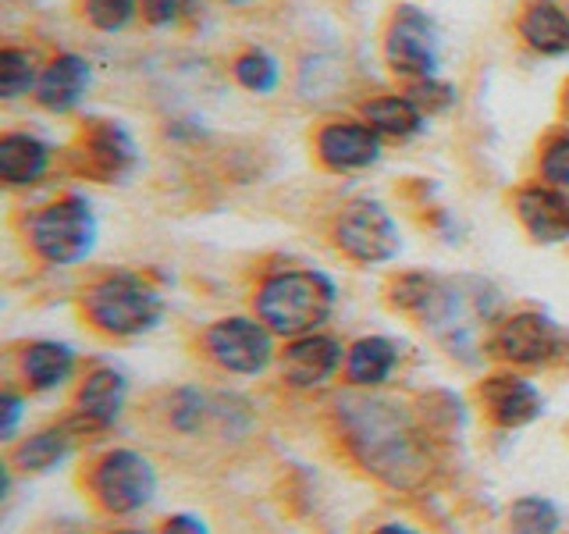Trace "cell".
Listing matches in <instances>:
<instances>
[{
	"instance_id": "obj_1",
	"label": "cell",
	"mask_w": 569,
	"mask_h": 534,
	"mask_svg": "<svg viewBox=\"0 0 569 534\" xmlns=\"http://www.w3.org/2000/svg\"><path fill=\"white\" fill-rule=\"evenodd\" d=\"M338 432L349 456L396 492H417L435 467L431 442L409 409L381 392L349 388L335 399Z\"/></svg>"
},
{
	"instance_id": "obj_2",
	"label": "cell",
	"mask_w": 569,
	"mask_h": 534,
	"mask_svg": "<svg viewBox=\"0 0 569 534\" xmlns=\"http://www.w3.org/2000/svg\"><path fill=\"white\" fill-rule=\"evenodd\" d=\"M338 307V285L320 267H281L267 271L253 289V314L278 338L325 332Z\"/></svg>"
},
{
	"instance_id": "obj_3",
	"label": "cell",
	"mask_w": 569,
	"mask_h": 534,
	"mask_svg": "<svg viewBox=\"0 0 569 534\" xmlns=\"http://www.w3.org/2000/svg\"><path fill=\"white\" fill-rule=\"evenodd\" d=\"M86 325L107 338H142L164 325L168 299L139 271H107L79 293Z\"/></svg>"
},
{
	"instance_id": "obj_4",
	"label": "cell",
	"mask_w": 569,
	"mask_h": 534,
	"mask_svg": "<svg viewBox=\"0 0 569 534\" xmlns=\"http://www.w3.org/2000/svg\"><path fill=\"white\" fill-rule=\"evenodd\" d=\"M97 239H100L97 210L82 192H64L58 200L43 204L26 225L29 249L50 267L82 264L97 249Z\"/></svg>"
},
{
	"instance_id": "obj_5",
	"label": "cell",
	"mask_w": 569,
	"mask_h": 534,
	"mask_svg": "<svg viewBox=\"0 0 569 534\" xmlns=\"http://www.w3.org/2000/svg\"><path fill=\"white\" fill-rule=\"evenodd\" d=\"M86 488L103 513L136 516L157 498L160 474H157V463L142 449L114 445V449H103L89 463Z\"/></svg>"
},
{
	"instance_id": "obj_6",
	"label": "cell",
	"mask_w": 569,
	"mask_h": 534,
	"mask_svg": "<svg viewBox=\"0 0 569 534\" xmlns=\"http://www.w3.org/2000/svg\"><path fill=\"white\" fill-rule=\"evenodd\" d=\"M203 356L236 378H260L278 364V335L257 314H228L203 328Z\"/></svg>"
},
{
	"instance_id": "obj_7",
	"label": "cell",
	"mask_w": 569,
	"mask_h": 534,
	"mask_svg": "<svg viewBox=\"0 0 569 534\" xmlns=\"http://www.w3.org/2000/svg\"><path fill=\"white\" fill-rule=\"evenodd\" d=\"M331 243L338 246V254L352 264L378 267L391 264L402 249V228L391 218V210L381 200H349L331 221Z\"/></svg>"
},
{
	"instance_id": "obj_8",
	"label": "cell",
	"mask_w": 569,
	"mask_h": 534,
	"mask_svg": "<svg viewBox=\"0 0 569 534\" xmlns=\"http://www.w3.org/2000/svg\"><path fill=\"white\" fill-rule=\"evenodd\" d=\"M385 61L396 76L435 79L441 68V29L427 11L402 4L385 29Z\"/></svg>"
},
{
	"instance_id": "obj_9",
	"label": "cell",
	"mask_w": 569,
	"mask_h": 534,
	"mask_svg": "<svg viewBox=\"0 0 569 534\" xmlns=\"http://www.w3.org/2000/svg\"><path fill=\"white\" fill-rule=\"evenodd\" d=\"M488 349L506 367H545L562 353V332L541 310H516L498 317L488 335Z\"/></svg>"
},
{
	"instance_id": "obj_10",
	"label": "cell",
	"mask_w": 569,
	"mask_h": 534,
	"mask_svg": "<svg viewBox=\"0 0 569 534\" xmlns=\"http://www.w3.org/2000/svg\"><path fill=\"white\" fill-rule=\"evenodd\" d=\"M342 364H346V346L331 332L284 338V349L278 353L281 382L296 392H317L331 385L342 374Z\"/></svg>"
},
{
	"instance_id": "obj_11",
	"label": "cell",
	"mask_w": 569,
	"mask_h": 534,
	"mask_svg": "<svg viewBox=\"0 0 569 534\" xmlns=\"http://www.w3.org/2000/svg\"><path fill=\"white\" fill-rule=\"evenodd\" d=\"M129 396H132L129 374L114 364H97L93 370H86V378L76 388V414L68 417V424L76 427L79 438L107 432V427H114L121 421Z\"/></svg>"
},
{
	"instance_id": "obj_12",
	"label": "cell",
	"mask_w": 569,
	"mask_h": 534,
	"mask_svg": "<svg viewBox=\"0 0 569 534\" xmlns=\"http://www.w3.org/2000/svg\"><path fill=\"white\" fill-rule=\"evenodd\" d=\"M313 150L320 165L338 175L367 171L385 157V136L367 118H335L317 129Z\"/></svg>"
},
{
	"instance_id": "obj_13",
	"label": "cell",
	"mask_w": 569,
	"mask_h": 534,
	"mask_svg": "<svg viewBox=\"0 0 569 534\" xmlns=\"http://www.w3.org/2000/svg\"><path fill=\"white\" fill-rule=\"evenodd\" d=\"M480 409L488 414L491 424L506 427V432H520L545 414V392L538 382H530L520 370H498L488 374L477 388Z\"/></svg>"
},
{
	"instance_id": "obj_14",
	"label": "cell",
	"mask_w": 569,
	"mask_h": 534,
	"mask_svg": "<svg viewBox=\"0 0 569 534\" xmlns=\"http://www.w3.org/2000/svg\"><path fill=\"white\" fill-rule=\"evenodd\" d=\"M512 210L533 243L541 246L569 243V192L545 182H530L512 196Z\"/></svg>"
},
{
	"instance_id": "obj_15",
	"label": "cell",
	"mask_w": 569,
	"mask_h": 534,
	"mask_svg": "<svg viewBox=\"0 0 569 534\" xmlns=\"http://www.w3.org/2000/svg\"><path fill=\"white\" fill-rule=\"evenodd\" d=\"M18 374L29 392H61L79 374V353L64 338H32L18 353Z\"/></svg>"
},
{
	"instance_id": "obj_16",
	"label": "cell",
	"mask_w": 569,
	"mask_h": 534,
	"mask_svg": "<svg viewBox=\"0 0 569 534\" xmlns=\"http://www.w3.org/2000/svg\"><path fill=\"white\" fill-rule=\"evenodd\" d=\"M79 449V432L64 424H47L40 432H32L26 438L11 442V453H8V467L26 474V477H43L61 471L64 463L76 456Z\"/></svg>"
},
{
	"instance_id": "obj_17",
	"label": "cell",
	"mask_w": 569,
	"mask_h": 534,
	"mask_svg": "<svg viewBox=\"0 0 569 534\" xmlns=\"http://www.w3.org/2000/svg\"><path fill=\"white\" fill-rule=\"evenodd\" d=\"M139 160V147L132 132L121 121H97L86 132V150H82V168L97 182H118Z\"/></svg>"
},
{
	"instance_id": "obj_18",
	"label": "cell",
	"mask_w": 569,
	"mask_h": 534,
	"mask_svg": "<svg viewBox=\"0 0 569 534\" xmlns=\"http://www.w3.org/2000/svg\"><path fill=\"white\" fill-rule=\"evenodd\" d=\"M93 86V65L82 53H58L43 65L40 82H36V103L50 115H68L82 103V97Z\"/></svg>"
},
{
	"instance_id": "obj_19",
	"label": "cell",
	"mask_w": 569,
	"mask_h": 534,
	"mask_svg": "<svg viewBox=\"0 0 569 534\" xmlns=\"http://www.w3.org/2000/svg\"><path fill=\"white\" fill-rule=\"evenodd\" d=\"M402 364V349L396 338L388 335H360L346 346V364H342V378L349 388H363V392H378L385 388Z\"/></svg>"
},
{
	"instance_id": "obj_20",
	"label": "cell",
	"mask_w": 569,
	"mask_h": 534,
	"mask_svg": "<svg viewBox=\"0 0 569 534\" xmlns=\"http://www.w3.org/2000/svg\"><path fill=\"white\" fill-rule=\"evenodd\" d=\"M53 150L36 132H4L0 139V178L11 189H29L50 171Z\"/></svg>"
},
{
	"instance_id": "obj_21",
	"label": "cell",
	"mask_w": 569,
	"mask_h": 534,
	"mask_svg": "<svg viewBox=\"0 0 569 534\" xmlns=\"http://www.w3.org/2000/svg\"><path fill=\"white\" fill-rule=\"evenodd\" d=\"M520 40L541 58H569V11L559 0H530L520 14Z\"/></svg>"
},
{
	"instance_id": "obj_22",
	"label": "cell",
	"mask_w": 569,
	"mask_h": 534,
	"mask_svg": "<svg viewBox=\"0 0 569 534\" xmlns=\"http://www.w3.org/2000/svg\"><path fill=\"white\" fill-rule=\"evenodd\" d=\"M363 118L385 139H413L427 129V115L409 93H381L363 103Z\"/></svg>"
},
{
	"instance_id": "obj_23",
	"label": "cell",
	"mask_w": 569,
	"mask_h": 534,
	"mask_svg": "<svg viewBox=\"0 0 569 534\" xmlns=\"http://www.w3.org/2000/svg\"><path fill=\"white\" fill-rule=\"evenodd\" d=\"M506 521H509V534H562L566 516L556 498L530 492L509 506Z\"/></svg>"
},
{
	"instance_id": "obj_24",
	"label": "cell",
	"mask_w": 569,
	"mask_h": 534,
	"mask_svg": "<svg viewBox=\"0 0 569 534\" xmlns=\"http://www.w3.org/2000/svg\"><path fill=\"white\" fill-rule=\"evenodd\" d=\"M231 76H236V82L246 89V93L267 97V93H274V89L281 86V61L274 58L271 50L249 47V50L239 53L236 61H231Z\"/></svg>"
},
{
	"instance_id": "obj_25",
	"label": "cell",
	"mask_w": 569,
	"mask_h": 534,
	"mask_svg": "<svg viewBox=\"0 0 569 534\" xmlns=\"http://www.w3.org/2000/svg\"><path fill=\"white\" fill-rule=\"evenodd\" d=\"M40 61H36L32 50L22 47H4L0 50V97L18 100L26 93H36V82H40Z\"/></svg>"
},
{
	"instance_id": "obj_26",
	"label": "cell",
	"mask_w": 569,
	"mask_h": 534,
	"mask_svg": "<svg viewBox=\"0 0 569 534\" xmlns=\"http://www.w3.org/2000/svg\"><path fill=\"white\" fill-rule=\"evenodd\" d=\"M213 417V406L196 385H182L168 396V424L178 435H196L203 432V424Z\"/></svg>"
},
{
	"instance_id": "obj_27",
	"label": "cell",
	"mask_w": 569,
	"mask_h": 534,
	"mask_svg": "<svg viewBox=\"0 0 569 534\" xmlns=\"http://www.w3.org/2000/svg\"><path fill=\"white\" fill-rule=\"evenodd\" d=\"M142 11V0H82L86 22L100 32H121L129 29Z\"/></svg>"
},
{
	"instance_id": "obj_28",
	"label": "cell",
	"mask_w": 569,
	"mask_h": 534,
	"mask_svg": "<svg viewBox=\"0 0 569 534\" xmlns=\"http://www.w3.org/2000/svg\"><path fill=\"white\" fill-rule=\"evenodd\" d=\"M538 171H541L545 186H556V189L569 192V132H559L545 142L541 157H538Z\"/></svg>"
},
{
	"instance_id": "obj_29",
	"label": "cell",
	"mask_w": 569,
	"mask_h": 534,
	"mask_svg": "<svg viewBox=\"0 0 569 534\" xmlns=\"http://www.w3.org/2000/svg\"><path fill=\"white\" fill-rule=\"evenodd\" d=\"M409 97H413V100L420 103V111H423L427 118H431V115L449 111V107L456 103V89L435 76V79H420V82H413V89H409Z\"/></svg>"
},
{
	"instance_id": "obj_30",
	"label": "cell",
	"mask_w": 569,
	"mask_h": 534,
	"mask_svg": "<svg viewBox=\"0 0 569 534\" xmlns=\"http://www.w3.org/2000/svg\"><path fill=\"white\" fill-rule=\"evenodd\" d=\"M26 417V396L18 388H4V396H0V438L4 442H14L18 435V424Z\"/></svg>"
},
{
	"instance_id": "obj_31",
	"label": "cell",
	"mask_w": 569,
	"mask_h": 534,
	"mask_svg": "<svg viewBox=\"0 0 569 534\" xmlns=\"http://www.w3.org/2000/svg\"><path fill=\"white\" fill-rule=\"evenodd\" d=\"M192 0H142V18H147L150 26L164 29V26H174L178 18L189 11Z\"/></svg>"
},
{
	"instance_id": "obj_32",
	"label": "cell",
	"mask_w": 569,
	"mask_h": 534,
	"mask_svg": "<svg viewBox=\"0 0 569 534\" xmlns=\"http://www.w3.org/2000/svg\"><path fill=\"white\" fill-rule=\"evenodd\" d=\"M157 534H210V524L203 521L200 513L192 510H178L171 516H164V524H160Z\"/></svg>"
},
{
	"instance_id": "obj_33",
	"label": "cell",
	"mask_w": 569,
	"mask_h": 534,
	"mask_svg": "<svg viewBox=\"0 0 569 534\" xmlns=\"http://www.w3.org/2000/svg\"><path fill=\"white\" fill-rule=\"evenodd\" d=\"M370 534H420V527H413L409 521H385L381 527H373Z\"/></svg>"
},
{
	"instance_id": "obj_34",
	"label": "cell",
	"mask_w": 569,
	"mask_h": 534,
	"mask_svg": "<svg viewBox=\"0 0 569 534\" xmlns=\"http://www.w3.org/2000/svg\"><path fill=\"white\" fill-rule=\"evenodd\" d=\"M107 534H147V531H139V527H114V531H107Z\"/></svg>"
},
{
	"instance_id": "obj_35",
	"label": "cell",
	"mask_w": 569,
	"mask_h": 534,
	"mask_svg": "<svg viewBox=\"0 0 569 534\" xmlns=\"http://www.w3.org/2000/svg\"><path fill=\"white\" fill-rule=\"evenodd\" d=\"M224 4H249V0H224Z\"/></svg>"
},
{
	"instance_id": "obj_36",
	"label": "cell",
	"mask_w": 569,
	"mask_h": 534,
	"mask_svg": "<svg viewBox=\"0 0 569 534\" xmlns=\"http://www.w3.org/2000/svg\"><path fill=\"white\" fill-rule=\"evenodd\" d=\"M566 115H569V82H566Z\"/></svg>"
}]
</instances>
